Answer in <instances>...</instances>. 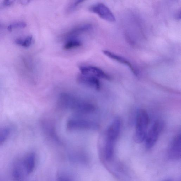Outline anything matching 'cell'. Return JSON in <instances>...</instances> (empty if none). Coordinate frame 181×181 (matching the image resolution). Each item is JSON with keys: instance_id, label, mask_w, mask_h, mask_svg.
<instances>
[{"instance_id": "1", "label": "cell", "mask_w": 181, "mask_h": 181, "mask_svg": "<svg viewBox=\"0 0 181 181\" xmlns=\"http://www.w3.org/2000/svg\"><path fill=\"white\" fill-rule=\"evenodd\" d=\"M58 102L64 108L79 113H92L95 111L96 109L95 106L91 103L67 93L61 94Z\"/></svg>"}, {"instance_id": "2", "label": "cell", "mask_w": 181, "mask_h": 181, "mask_svg": "<svg viewBox=\"0 0 181 181\" xmlns=\"http://www.w3.org/2000/svg\"><path fill=\"white\" fill-rule=\"evenodd\" d=\"M149 122V117L147 111L141 109L138 111L136 116V127L134 141L137 143H141L146 137Z\"/></svg>"}, {"instance_id": "3", "label": "cell", "mask_w": 181, "mask_h": 181, "mask_svg": "<svg viewBox=\"0 0 181 181\" xmlns=\"http://www.w3.org/2000/svg\"><path fill=\"white\" fill-rule=\"evenodd\" d=\"M67 129L69 130H94L98 129V125L90 120L80 118L70 119L67 122Z\"/></svg>"}, {"instance_id": "4", "label": "cell", "mask_w": 181, "mask_h": 181, "mask_svg": "<svg viewBox=\"0 0 181 181\" xmlns=\"http://www.w3.org/2000/svg\"><path fill=\"white\" fill-rule=\"evenodd\" d=\"M162 122L155 121L147 132L145 140V146L147 149H151L155 145L159 138L161 130L163 129Z\"/></svg>"}, {"instance_id": "5", "label": "cell", "mask_w": 181, "mask_h": 181, "mask_svg": "<svg viewBox=\"0 0 181 181\" xmlns=\"http://www.w3.org/2000/svg\"><path fill=\"white\" fill-rule=\"evenodd\" d=\"M89 10L98 15L100 18L106 21L114 22L116 18L109 8L102 3L94 4L89 8Z\"/></svg>"}, {"instance_id": "6", "label": "cell", "mask_w": 181, "mask_h": 181, "mask_svg": "<svg viewBox=\"0 0 181 181\" xmlns=\"http://www.w3.org/2000/svg\"><path fill=\"white\" fill-rule=\"evenodd\" d=\"M81 74L87 75L107 80H110L111 77L102 69L97 67L91 66H82L79 67Z\"/></svg>"}, {"instance_id": "7", "label": "cell", "mask_w": 181, "mask_h": 181, "mask_svg": "<svg viewBox=\"0 0 181 181\" xmlns=\"http://www.w3.org/2000/svg\"><path fill=\"white\" fill-rule=\"evenodd\" d=\"M181 135H177L170 145L168 151L169 158L175 160L180 159L181 157Z\"/></svg>"}, {"instance_id": "8", "label": "cell", "mask_w": 181, "mask_h": 181, "mask_svg": "<svg viewBox=\"0 0 181 181\" xmlns=\"http://www.w3.org/2000/svg\"><path fill=\"white\" fill-rule=\"evenodd\" d=\"M77 81L80 84L95 90H98L101 88L99 80L95 77L81 74L78 77Z\"/></svg>"}, {"instance_id": "9", "label": "cell", "mask_w": 181, "mask_h": 181, "mask_svg": "<svg viewBox=\"0 0 181 181\" xmlns=\"http://www.w3.org/2000/svg\"><path fill=\"white\" fill-rule=\"evenodd\" d=\"M102 52L105 55L111 58V59L127 66L129 67L131 71L135 76H138V72L137 69L135 68V67L133 66L129 61H128L125 58L114 53L113 52L108 51V50H104V51H102Z\"/></svg>"}, {"instance_id": "10", "label": "cell", "mask_w": 181, "mask_h": 181, "mask_svg": "<svg viewBox=\"0 0 181 181\" xmlns=\"http://www.w3.org/2000/svg\"><path fill=\"white\" fill-rule=\"evenodd\" d=\"M27 174L24 166L23 161L18 160L13 165L12 171L13 181H24L25 174Z\"/></svg>"}, {"instance_id": "11", "label": "cell", "mask_w": 181, "mask_h": 181, "mask_svg": "<svg viewBox=\"0 0 181 181\" xmlns=\"http://www.w3.org/2000/svg\"><path fill=\"white\" fill-rule=\"evenodd\" d=\"M92 29L90 24H84L78 26L72 29L66 35V37L68 39L76 38V36L82 33L90 31Z\"/></svg>"}, {"instance_id": "12", "label": "cell", "mask_w": 181, "mask_h": 181, "mask_svg": "<svg viewBox=\"0 0 181 181\" xmlns=\"http://www.w3.org/2000/svg\"><path fill=\"white\" fill-rule=\"evenodd\" d=\"M25 170L27 174H29L34 170L35 163V155L33 153L28 154L23 160Z\"/></svg>"}, {"instance_id": "13", "label": "cell", "mask_w": 181, "mask_h": 181, "mask_svg": "<svg viewBox=\"0 0 181 181\" xmlns=\"http://www.w3.org/2000/svg\"><path fill=\"white\" fill-rule=\"evenodd\" d=\"M82 43L80 40L76 38L68 39L64 45L63 48L66 50H71L79 48L82 46Z\"/></svg>"}, {"instance_id": "14", "label": "cell", "mask_w": 181, "mask_h": 181, "mask_svg": "<svg viewBox=\"0 0 181 181\" xmlns=\"http://www.w3.org/2000/svg\"><path fill=\"white\" fill-rule=\"evenodd\" d=\"M33 37L31 35L27 36L25 38H18L15 40L16 43L22 47L28 48L32 43Z\"/></svg>"}, {"instance_id": "15", "label": "cell", "mask_w": 181, "mask_h": 181, "mask_svg": "<svg viewBox=\"0 0 181 181\" xmlns=\"http://www.w3.org/2000/svg\"><path fill=\"white\" fill-rule=\"evenodd\" d=\"M10 133L11 130L9 127H4L0 128V145L5 142Z\"/></svg>"}, {"instance_id": "16", "label": "cell", "mask_w": 181, "mask_h": 181, "mask_svg": "<svg viewBox=\"0 0 181 181\" xmlns=\"http://www.w3.org/2000/svg\"><path fill=\"white\" fill-rule=\"evenodd\" d=\"M27 26L26 23L23 22H17L11 24L8 26V29L10 31H12L13 29L23 28Z\"/></svg>"}, {"instance_id": "17", "label": "cell", "mask_w": 181, "mask_h": 181, "mask_svg": "<svg viewBox=\"0 0 181 181\" xmlns=\"http://www.w3.org/2000/svg\"><path fill=\"white\" fill-rule=\"evenodd\" d=\"M84 2L83 1H77L72 3L68 8V12L69 13L73 12L77 9L79 5Z\"/></svg>"}, {"instance_id": "18", "label": "cell", "mask_w": 181, "mask_h": 181, "mask_svg": "<svg viewBox=\"0 0 181 181\" xmlns=\"http://www.w3.org/2000/svg\"><path fill=\"white\" fill-rule=\"evenodd\" d=\"M14 1H5L3 2L2 4L4 6H9L11 5H12Z\"/></svg>"}, {"instance_id": "19", "label": "cell", "mask_w": 181, "mask_h": 181, "mask_svg": "<svg viewBox=\"0 0 181 181\" xmlns=\"http://www.w3.org/2000/svg\"><path fill=\"white\" fill-rule=\"evenodd\" d=\"M22 4H26L27 3H29V1H22Z\"/></svg>"}, {"instance_id": "20", "label": "cell", "mask_w": 181, "mask_h": 181, "mask_svg": "<svg viewBox=\"0 0 181 181\" xmlns=\"http://www.w3.org/2000/svg\"><path fill=\"white\" fill-rule=\"evenodd\" d=\"M164 181H172V180H164Z\"/></svg>"}]
</instances>
